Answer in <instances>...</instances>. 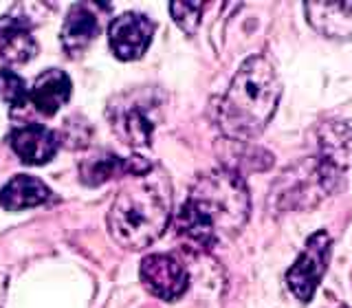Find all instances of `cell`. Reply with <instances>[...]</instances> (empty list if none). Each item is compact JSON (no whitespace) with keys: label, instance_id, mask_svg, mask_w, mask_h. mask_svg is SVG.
<instances>
[{"label":"cell","instance_id":"6da1fadb","mask_svg":"<svg viewBox=\"0 0 352 308\" xmlns=\"http://www.w3.org/2000/svg\"><path fill=\"white\" fill-rule=\"evenodd\" d=\"M249 218V192L231 170L201 176L176 216V229L187 242L214 249L225 236L240 231Z\"/></svg>","mask_w":352,"mask_h":308},{"label":"cell","instance_id":"7a4b0ae2","mask_svg":"<svg viewBox=\"0 0 352 308\" xmlns=\"http://www.w3.org/2000/svg\"><path fill=\"white\" fill-rule=\"evenodd\" d=\"M152 170L143 176H132L110 207L108 231L124 249L150 247L170 225L172 185L161 170L154 176Z\"/></svg>","mask_w":352,"mask_h":308},{"label":"cell","instance_id":"3957f363","mask_svg":"<svg viewBox=\"0 0 352 308\" xmlns=\"http://www.w3.org/2000/svg\"><path fill=\"white\" fill-rule=\"evenodd\" d=\"M282 84L264 55H251L240 66L229 91L220 99L218 126L227 137L249 139L269 124L280 104Z\"/></svg>","mask_w":352,"mask_h":308},{"label":"cell","instance_id":"277c9868","mask_svg":"<svg viewBox=\"0 0 352 308\" xmlns=\"http://www.w3.org/2000/svg\"><path fill=\"white\" fill-rule=\"evenodd\" d=\"M159 110V93L146 88V91H132L115 97L108 106V119L119 139H124L132 148H143L152 141Z\"/></svg>","mask_w":352,"mask_h":308},{"label":"cell","instance_id":"5b68a950","mask_svg":"<svg viewBox=\"0 0 352 308\" xmlns=\"http://www.w3.org/2000/svg\"><path fill=\"white\" fill-rule=\"evenodd\" d=\"M330 247H333V240H330L328 231H317L306 240L300 258L286 273V284L300 302H311L315 289L322 282L330 260Z\"/></svg>","mask_w":352,"mask_h":308},{"label":"cell","instance_id":"8992f818","mask_svg":"<svg viewBox=\"0 0 352 308\" xmlns=\"http://www.w3.org/2000/svg\"><path fill=\"white\" fill-rule=\"evenodd\" d=\"M141 282L159 300L172 302L187 291V275L183 262L170 253H152L141 262Z\"/></svg>","mask_w":352,"mask_h":308},{"label":"cell","instance_id":"52a82bcc","mask_svg":"<svg viewBox=\"0 0 352 308\" xmlns=\"http://www.w3.org/2000/svg\"><path fill=\"white\" fill-rule=\"evenodd\" d=\"M154 36V22L137 14V11H126L115 18L108 27V42L110 49L119 60H139L148 51Z\"/></svg>","mask_w":352,"mask_h":308},{"label":"cell","instance_id":"ba28073f","mask_svg":"<svg viewBox=\"0 0 352 308\" xmlns=\"http://www.w3.org/2000/svg\"><path fill=\"white\" fill-rule=\"evenodd\" d=\"M9 143L18 159L27 165H44L49 163L60 148L58 135L40 124H29L14 128L9 135Z\"/></svg>","mask_w":352,"mask_h":308},{"label":"cell","instance_id":"9c48e42d","mask_svg":"<svg viewBox=\"0 0 352 308\" xmlns=\"http://www.w3.org/2000/svg\"><path fill=\"white\" fill-rule=\"evenodd\" d=\"M38 53V42L27 18L3 16L0 18V58L11 64H25Z\"/></svg>","mask_w":352,"mask_h":308},{"label":"cell","instance_id":"30bf717a","mask_svg":"<svg viewBox=\"0 0 352 308\" xmlns=\"http://www.w3.org/2000/svg\"><path fill=\"white\" fill-rule=\"evenodd\" d=\"M71 97V77L60 69H49L38 75L29 91V104L38 108L40 115L53 117L69 102Z\"/></svg>","mask_w":352,"mask_h":308},{"label":"cell","instance_id":"8fae6325","mask_svg":"<svg viewBox=\"0 0 352 308\" xmlns=\"http://www.w3.org/2000/svg\"><path fill=\"white\" fill-rule=\"evenodd\" d=\"M102 33V22L91 5H73L62 27V47L77 55Z\"/></svg>","mask_w":352,"mask_h":308},{"label":"cell","instance_id":"7c38bea8","mask_svg":"<svg viewBox=\"0 0 352 308\" xmlns=\"http://www.w3.org/2000/svg\"><path fill=\"white\" fill-rule=\"evenodd\" d=\"M304 11L308 22L328 38H350L352 36V3H306Z\"/></svg>","mask_w":352,"mask_h":308},{"label":"cell","instance_id":"4fadbf2b","mask_svg":"<svg viewBox=\"0 0 352 308\" xmlns=\"http://www.w3.org/2000/svg\"><path fill=\"white\" fill-rule=\"evenodd\" d=\"M154 168L152 163H148L141 157H130V159H119L115 154H104V157L97 159H88L84 163L82 170V179L88 185H99L108 179H115V176H124V174H132V176H143L148 174Z\"/></svg>","mask_w":352,"mask_h":308},{"label":"cell","instance_id":"5bb4252c","mask_svg":"<svg viewBox=\"0 0 352 308\" xmlns=\"http://www.w3.org/2000/svg\"><path fill=\"white\" fill-rule=\"evenodd\" d=\"M49 196L51 190L40 179L18 174L0 190V205L9 209V212H20V209H29L47 203Z\"/></svg>","mask_w":352,"mask_h":308},{"label":"cell","instance_id":"9a60e30c","mask_svg":"<svg viewBox=\"0 0 352 308\" xmlns=\"http://www.w3.org/2000/svg\"><path fill=\"white\" fill-rule=\"evenodd\" d=\"M0 99L11 108H25L29 104V88L20 75L9 69H0Z\"/></svg>","mask_w":352,"mask_h":308},{"label":"cell","instance_id":"2e32d148","mask_svg":"<svg viewBox=\"0 0 352 308\" xmlns=\"http://www.w3.org/2000/svg\"><path fill=\"white\" fill-rule=\"evenodd\" d=\"M170 14L185 33H194L198 29V22H201L203 3H181V0H176L170 5Z\"/></svg>","mask_w":352,"mask_h":308},{"label":"cell","instance_id":"e0dca14e","mask_svg":"<svg viewBox=\"0 0 352 308\" xmlns=\"http://www.w3.org/2000/svg\"><path fill=\"white\" fill-rule=\"evenodd\" d=\"M7 284H9L7 275H5V273H0V308L5 306V297H7Z\"/></svg>","mask_w":352,"mask_h":308}]
</instances>
